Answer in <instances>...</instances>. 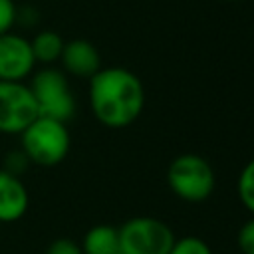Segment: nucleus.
Here are the masks:
<instances>
[{
  "mask_svg": "<svg viewBox=\"0 0 254 254\" xmlns=\"http://www.w3.org/2000/svg\"><path fill=\"white\" fill-rule=\"evenodd\" d=\"M30 206V194L22 179L0 169V222L20 220Z\"/></svg>",
  "mask_w": 254,
  "mask_h": 254,
  "instance_id": "obj_9",
  "label": "nucleus"
},
{
  "mask_svg": "<svg viewBox=\"0 0 254 254\" xmlns=\"http://www.w3.org/2000/svg\"><path fill=\"white\" fill-rule=\"evenodd\" d=\"M169 254H212L208 242H204L198 236H183L175 240Z\"/></svg>",
  "mask_w": 254,
  "mask_h": 254,
  "instance_id": "obj_13",
  "label": "nucleus"
},
{
  "mask_svg": "<svg viewBox=\"0 0 254 254\" xmlns=\"http://www.w3.org/2000/svg\"><path fill=\"white\" fill-rule=\"evenodd\" d=\"M18 22V8L14 0H0V34H6Z\"/></svg>",
  "mask_w": 254,
  "mask_h": 254,
  "instance_id": "obj_15",
  "label": "nucleus"
},
{
  "mask_svg": "<svg viewBox=\"0 0 254 254\" xmlns=\"http://www.w3.org/2000/svg\"><path fill=\"white\" fill-rule=\"evenodd\" d=\"M34 65L36 60L28 38L12 30L0 34V81H24Z\"/></svg>",
  "mask_w": 254,
  "mask_h": 254,
  "instance_id": "obj_7",
  "label": "nucleus"
},
{
  "mask_svg": "<svg viewBox=\"0 0 254 254\" xmlns=\"http://www.w3.org/2000/svg\"><path fill=\"white\" fill-rule=\"evenodd\" d=\"M83 254H119V230L109 224L91 226L81 240Z\"/></svg>",
  "mask_w": 254,
  "mask_h": 254,
  "instance_id": "obj_10",
  "label": "nucleus"
},
{
  "mask_svg": "<svg viewBox=\"0 0 254 254\" xmlns=\"http://www.w3.org/2000/svg\"><path fill=\"white\" fill-rule=\"evenodd\" d=\"M30 165V161H28V157L22 153V149L20 151H12L10 155H6V161H4V167L2 169H6V171H10V173H14V175H18L20 177V173L26 169Z\"/></svg>",
  "mask_w": 254,
  "mask_h": 254,
  "instance_id": "obj_17",
  "label": "nucleus"
},
{
  "mask_svg": "<svg viewBox=\"0 0 254 254\" xmlns=\"http://www.w3.org/2000/svg\"><path fill=\"white\" fill-rule=\"evenodd\" d=\"M46 254H83V250H81V246H79L75 240L58 238V240H54V242L48 246Z\"/></svg>",
  "mask_w": 254,
  "mask_h": 254,
  "instance_id": "obj_16",
  "label": "nucleus"
},
{
  "mask_svg": "<svg viewBox=\"0 0 254 254\" xmlns=\"http://www.w3.org/2000/svg\"><path fill=\"white\" fill-rule=\"evenodd\" d=\"M169 189L187 202L206 200L216 185L210 163L196 153H183L175 157L167 169Z\"/></svg>",
  "mask_w": 254,
  "mask_h": 254,
  "instance_id": "obj_3",
  "label": "nucleus"
},
{
  "mask_svg": "<svg viewBox=\"0 0 254 254\" xmlns=\"http://www.w3.org/2000/svg\"><path fill=\"white\" fill-rule=\"evenodd\" d=\"M60 62L67 73L85 79H89L97 69H101V58L97 48L89 40H81V38L64 44Z\"/></svg>",
  "mask_w": 254,
  "mask_h": 254,
  "instance_id": "obj_8",
  "label": "nucleus"
},
{
  "mask_svg": "<svg viewBox=\"0 0 254 254\" xmlns=\"http://www.w3.org/2000/svg\"><path fill=\"white\" fill-rule=\"evenodd\" d=\"M236 192H238L242 206L254 216V159H250L242 167L238 181H236Z\"/></svg>",
  "mask_w": 254,
  "mask_h": 254,
  "instance_id": "obj_12",
  "label": "nucleus"
},
{
  "mask_svg": "<svg viewBox=\"0 0 254 254\" xmlns=\"http://www.w3.org/2000/svg\"><path fill=\"white\" fill-rule=\"evenodd\" d=\"M64 38L54 32V30H42L38 32L32 40H30V46H32V54H34V60L36 64H44V65H50L54 62L60 60L62 56V50H64Z\"/></svg>",
  "mask_w": 254,
  "mask_h": 254,
  "instance_id": "obj_11",
  "label": "nucleus"
},
{
  "mask_svg": "<svg viewBox=\"0 0 254 254\" xmlns=\"http://www.w3.org/2000/svg\"><path fill=\"white\" fill-rule=\"evenodd\" d=\"M38 117L32 89L24 81H0V133L20 135Z\"/></svg>",
  "mask_w": 254,
  "mask_h": 254,
  "instance_id": "obj_6",
  "label": "nucleus"
},
{
  "mask_svg": "<svg viewBox=\"0 0 254 254\" xmlns=\"http://www.w3.org/2000/svg\"><path fill=\"white\" fill-rule=\"evenodd\" d=\"M89 107L101 125L111 129L127 127L143 113V81L127 67H101L89 77Z\"/></svg>",
  "mask_w": 254,
  "mask_h": 254,
  "instance_id": "obj_1",
  "label": "nucleus"
},
{
  "mask_svg": "<svg viewBox=\"0 0 254 254\" xmlns=\"http://www.w3.org/2000/svg\"><path fill=\"white\" fill-rule=\"evenodd\" d=\"M20 145L30 163L40 167H56L67 157L71 137L64 121L38 115L20 133Z\"/></svg>",
  "mask_w": 254,
  "mask_h": 254,
  "instance_id": "obj_2",
  "label": "nucleus"
},
{
  "mask_svg": "<svg viewBox=\"0 0 254 254\" xmlns=\"http://www.w3.org/2000/svg\"><path fill=\"white\" fill-rule=\"evenodd\" d=\"M236 242L242 254H254V216L240 226L236 234Z\"/></svg>",
  "mask_w": 254,
  "mask_h": 254,
  "instance_id": "obj_14",
  "label": "nucleus"
},
{
  "mask_svg": "<svg viewBox=\"0 0 254 254\" xmlns=\"http://www.w3.org/2000/svg\"><path fill=\"white\" fill-rule=\"evenodd\" d=\"M28 85L38 105V115L52 117L64 123H67V119L73 117L75 97L69 87L65 71L46 65L32 75V81Z\"/></svg>",
  "mask_w": 254,
  "mask_h": 254,
  "instance_id": "obj_4",
  "label": "nucleus"
},
{
  "mask_svg": "<svg viewBox=\"0 0 254 254\" xmlns=\"http://www.w3.org/2000/svg\"><path fill=\"white\" fill-rule=\"evenodd\" d=\"M117 230L119 254H169L177 240L171 226L155 216H133Z\"/></svg>",
  "mask_w": 254,
  "mask_h": 254,
  "instance_id": "obj_5",
  "label": "nucleus"
}]
</instances>
